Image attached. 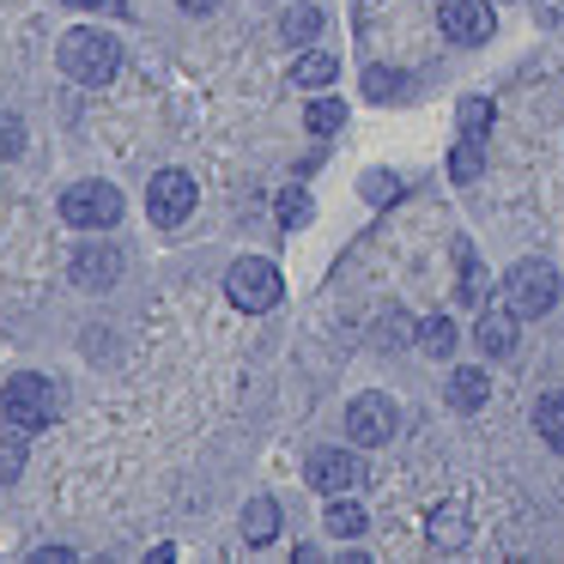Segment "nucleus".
I'll return each mask as SVG.
<instances>
[{
	"instance_id": "nucleus-1",
	"label": "nucleus",
	"mask_w": 564,
	"mask_h": 564,
	"mask_svg": "<svg viewBox=\"0 0 564 564\" xmlns=\"http://www.w3.org/2000/svg\"><path fill=\"white\" fill-rule=\"evenodd\" d=\"M503 304L522 322L552 316V304H558V268H552V261H534V256L516 261V268L503 273Z\"/></svg>"
},
{
	"instance_id": "nucleus-2",
	"label": "nucleus",
	"mask_w": 564,
	"mask_h": 564,
	"mask_svg": "<svg viewBox=\"0 0 564 564\" xmlns=\"http://www.w3.org/2000/svg\"><path fill=\"white\" fill-rule=\"evenodd\" d=\"M62 67H67V79H79V86H110L116 67H122V43L104 37V31H67L62 37Z\"/></svg>"
},
{
	"instance_id": "nucleus-3",
	"label": "nucleus",
	"mask_w": 564,
	"mask_h": 564,
	"mask_svg": "<svg viewBox=\"0 0 564 564\" xmlns=\"http://www.w3.org/2000/svg\"><path fill=\"white\" fill-rule=\"evenodd\" d=\"M55 382L50 377H37V370H19L7 389H0V419L13 431H37V425H50L55 419Z\"/></svg>"
},
{
	"instance_id": "nucleus-4",
	"label": "nucleus",
	"mask_w": 564,
	"mask_h": 564,
	"mask_svg": "<svg viewBox=\"0 0 564 564\" xmlns=\"http://www.w3.org/2000/svg\"><path fill=\"white\" fill-rule=\"evenodd\" d=\"M280 268L273 261H256V256H243L231 273H225V297H231L237 310H249V316H268L273 304H280Z\"/></svg>"
},
{
	"instance_id": "nucleus-5",
	"label": "nucleus",
	"mask_w": 564,
	"mask_h": 564,
	"mask_svg": "<svg viewBox=\"0 0 564 564\" xmlns=\"http://www.w3.org/2000/svg\"><path fill=\"white\" fill-rule=\"evenodd\" d=\"M62 219L79 225V231H110V225L122 219V195H116L110 183H74L62 195Z\"/></svg>"
},
{
	"instance_id": "nucleus-6",
	"label": "nucleus",
	"mask_w": 564,
	"mask_h": 564,
	"mask_svg": "<svg viewBox=\"0 0 564 564\" xmlns=\"http://www.w3.org/2000/svg\"><path fill=\"white\" fill-rule=\"evenodd\" d=\"M394 431H401V406H394L389 394H358V401L346 406V437H352L358 449H382Z\"/></svg>"
},
{
	"instance_id": "nucleus-7",
	"label": "nucleus",
	"mask_w": 564,
	"mask_h": 564,
	"mask_svg": "<svg viewBox=\"0 0 564 564\" xmlns=\"http://www.w3.org/2000/svg\"><path fill=\"white\" fill-rule=\"evenodd\" d=\"M304 479L322 491V498H346V491L365 486V455L358 449H316L304 462Z\"/></svg>"
},
{
	"instance_id": "nucleus-8",
	"label": "nucleus",
	"mask_w": 564,
	"mask_h": 564,
	"mask_svg": "<svg viewBox=\"0 0 564 564\" xmlns=\"http://www.w3.org/2000/svg\"><path fill=\"white\" fill-rule=\"evenodd\" d=\"M195 200H200V188H195L188 171H159L152 188H147V213H152V225H164V231H176V225L195 213Z\"/></svg>"
},
{
	"instance_id": "nucleus-9",
	"label": "nucleus",
	"mask_w": 564,
	"mask_h": 564,
	"mask_svg": "<svg viewBox=\"0 0 564 564\" xmlns=\"http://www.w3.org/2000/svg\"><path fill=\"white\" fill-rule=\"evenodd\" d=\"M437 25H443V37H449V43L479 50V43L498 31V19H491L486 0H443V7H437Z\"/></svg>"
},
{
	"instance_id": "nucleus-10",
	"label": "nucleus",
	"mask_w": 564,
	"mask_h": 564,
	"mask_svg": "<svg viewBox=\"0 0 564 564\" xmlns=\"http://www.w3.org/2000/svg\"><path fill=\"white\" fill-rule=\"evenodd\" d=\"M122 268H128V261H122V249H116V243H79L67 273H74L79 292H110V285L122 280Z\"/></svg>"
},
{
	"instance_id": "nucleus-11",
	"label": "nucleus",
	"mask_w": 564,
	"mask_h": 564,
	"mask_svg": "<svg viewBox=\"0 0 564 564\" xmlns=\"http://www.w3.org/2000/svg\"><path fill=\"white\" fill-rule=\"evenodd\" d=\"M474 346L486 358H516V346H522V316H516L510 304H503V310H479Z\"/></svg>"
},
{
	"instance_id": "nucleus-12",
	"label": "nucleus",
	"mask_w": 564,
	"mask_h": 564,
	"mask_svg": "<svg viewBox=\"0 0 564 564\" xmlns=\"http://www.w3.org/2000/svg\"><path fill=\"white\" fill-rule=\"evenodd\" d=\"M280 37L292 43V50H310V43L322 37V7H310V0H292L280 13Z\"/></svg>"
},
{
	"instance_id": "nucleus-13",
	"label": "nucleus",
	"mask_w": 564,
	"mask_h": 564,
	"mask_svg": "<svg viewBox=\"0 0 564 564\" xmlns=\"http://www.w3.org/2000/svg\"><path fill=\"white\" fill-rule=\"evenodd\" d=\"M486 394H491L486 370L462 365V370H455V377H449V406H455V413H479V406H486Z\"/></svg>"
},
{
	"instance_id": "nucleus-14",
	"label": "nucleus",
	"mask_w": 564,
	"mask_h": 564,
	"mask_svg": "<svg viewBox=\"0 0 564 564\" xmlns=\"http://www.w3.org/2000/svg\"><path fill=\"white\" fill-rule=\"evenodd\" d=\"M273 534H280V503H273V498H249L243 503V540H249V546H268Z\"/></svg>"
},
{
	"instance_id": "nucleus-15",
	"label": "nucleus",
	"mask_w": 564,
	"mask_h": 564,
	"mask_svg": "<svg viewBox=\"0 0 564 564\" xmlns=\"http://www.w3.org/2000/svg\"><path fill=\"white\" fill-rule=\"evenodd\" d=\"M534 431L546 437V449L564 455V389H552V394H540V401H534Z\"/></svg>"
},
{
	"instance_id": "nucleus-16",
	"label": "nucleus",
	"mask_w": 564,
	"mask_h": 564,
	"mask_svg": "<svg viewBox=\"0 0 564 564\" xmlns=\"http://www.w3.org/2000/svg\"><path fill=\"white\" fill-rule=\"evenodd\" d=\"M292 79L304 91H322V86H334V79H340V55H328V50H310L304 62L292 67Z\"/></svg>"
},
{
	"instance_id": "nucleus-17",
	"label": "nucleus",
	"mask_w": 564,
	"mask_h": 564,
	"mask_svg": "<svg viewBox=\"0 0 564 564\" xmlns=\"http://www.w3.org/2000/svg\"><path fill=\"white\" fill-rule=\"evenodd\" d=\"M455 346H462V334H455L449 316H425V322H419V352H425V358H449Z\"/></svg>"
},
{
	"instance_id": "nucleus-18",
	"label": "nucleus",
	"mask_w": 564,
	"mask_h": 564,
	"mask_svg": "<svg viewBox=\"0 0 564 564\" xmlns=\"http://www.w3.org/2000/svg\"><path fill=\"white\" fill-rule=\"evenodd\" d=\"M455 256H462V285H455V297H462V304H474V310H486V292H491V280H486V268H479V256L474 249H455Z\"/></svg>"
},
{
	"instance_id": "nucleus-19",
	"label": "nucleus",
	"mask_w": 564,
	"mask_h": 564,
	"mask_svg": "<svg viewBox=\"0 0 564 564\" xmlns=\"http://www.w3.org/2000/svg\"><path fill=\"white\" fill-rule=\"evenodd\" d=\"M322 528H328L334 540H352V534H365V510L352 503V491H346V498H328V516H322Z\"/></svg>"
},
{
	"instance_id": "nucleus-20",
	"label": "nucleus",
	"mask_w": 564,
	"mask_h": 564,
	"mask_svg": "<svg viewBox=\"0 0 564 564\" xmlns=\"http://www.w3.org/2000/svg\"><path fill=\"white\" fill-rule=\"evenodd\" d=\"M365 98L370 104H401L406 98V74L401 67H365Z\"/></svg>"
},
{
	"instance_id": "nucleus-21",
	"label": "nucleus",
	"mask_w": 564,
	"mask_h": 564,
	"mask_svg": "<svg viewBox=\"0 0 564 564\" xmlns=\"http://www.w3.org/2000/svg\"><path fill=\"white\" fill-rule=\"evenodd\" d=\"M455 122H462V134L486 140L491 122H498V110H491V98H462V104H455Z\"/></svg>"
},
{
	"instance_id": "nucleus-22",
	"label": "nucleus",
	"mask_w": 564,
	"mask_h": 564,
	"mask_svg": "<svg viewBox=\"0 0 564 564\" xmlns=\"http://www.w3.org/2000/svg\"><path fill=\"white\" fill-rule=\"evenodd\" d=\"M479 171H486V147H479L474 134H462V147L449 152V176H455V183H474Z\"/></svg>"
},
{
	"instance_id": "nucleus-23",
	"label": "nucleus",
	"mask_w": 564,
	"mask_h": 564,
	"mask_svg": "<svg viewBox=\"0 0 564 564\" xmlns=\"http://www.w3.org/2000/svg\"><path fill=\"white\" fill-rule=\"evenodd\" d=\"M304 122H310V134H340V128H346V104L340 98H316L304 110Z\"/></svg>"
},
{
	"instance_id": "nucleus-24",
	"label": "nucleus",
	"mask_w": 564,
	"mask_h": 564,
	"mask_svg": "<svg viewBox=\"0 0 564 564\" xmlns=\"http://www.w3.org/2000/svg\"><path fill=\"white\" fill-rule=\"evenodd\" d=\"M406 340H419V328L401 316V310H389V316L377 322V346H406Z\"/></svg>"
},
{
	"instance_id": "nucleus-25",
	"label": "nucleus",
	"mask_w": 564,
	"mask_h": 564,
	"mask_svg": "<svg viewBox=\"0 0 564 564\" xmlns=\"http://www.w3.org/2000/svg\"><path fill=\"white\" fill-rule=\"evenodd\" d=\"M25 152V122L13 110H0V159H19Z\"/></svg>"
},
{
	"instance_id": "nucleus-26",
	"label": "nucleus",
	"mask_w": 564,
	"mask_h": 564,
	"mask_svg": "<svg viewBox=\"0 0 564 564\" xmlns=\"http://www.w3.org/2000/svg\"><path fill=\"white\" fill-rule=\"evenodd\" d=\"M280 225H292V231H297V225H310V195H304V188H285V195H280Z\"/></svg>"
},
{
	"instance_id": "nucleus-27",
	"label": "nucleus",
	"mask_w": 564,
	"mask_h": 564,
	"mask_svg": "<svg viewBox=\"0 0 564 564\" xmlns=\"http://www.w3.org/2000/svg\"><path fill=\"white\" fill-rule=\"evenodd\" d=\"M431 540H437V546H462V510H437V516H431Z\"/></svg>"
},
{
	"instance_id": "nucleus-28",
	"label": "nucleus",
	"mask_w": 564,
	"mask_h": 564,
	"mask_svg": "<svg viewBox=\"0 0 564 564\" xmlns=\"http://www.w3.org/2000/svg\"><path fill=\"white\" fill-rule=\"evenodd\" d=\"M19 467H25V437H7V449H0V479L13 486V479H19Z\"/></svg>"
},
{
	"instance_id": "nucleus-29",
	"label": "nucleus",
	"mask_w": 564,
	"mask_h": 564,
	"mask_svg": "<svg viewBox=\"0 0 564 564\" xmlns=\"http://www.w3.org/2000/svg\"><path fill=\"white\" fill-rule=\"evenodd\" d=\"M365 195H370V207H389V200L401 195V183H394V176H382V171H377V176H365Z\"/></svg>"
},
{
	"instance_id": "nucleus-30",
	"label": "nucleus",
	"mask_w": 564,
	"mask_h": 564,
	"mask_svg": "<svg viewBox=\"0 0 564 564\" xmlns=\"http://www.w3.org/2000/svg\"><path fill=\"white\" fill-rule=\"evenodd\" d=\"M79 13H128V0H67Z\"/></svg>"
},
{
	"instance_id": "nucleus-31",
	"label": "nucleus",
	"mask_w": 564,
	"mask_h": 564,
	"mask_svg": "<svg viewBox=\"0 0 564 564\" xmlns=\"http://www.w3.org/2000/svg\"><path fill=\"white\" fill-rule=\"evenodd\" d=\"M176 7H183V13H195V19H207L213 7H219V0H176Z\"/></svg>"
}]
</instances>
